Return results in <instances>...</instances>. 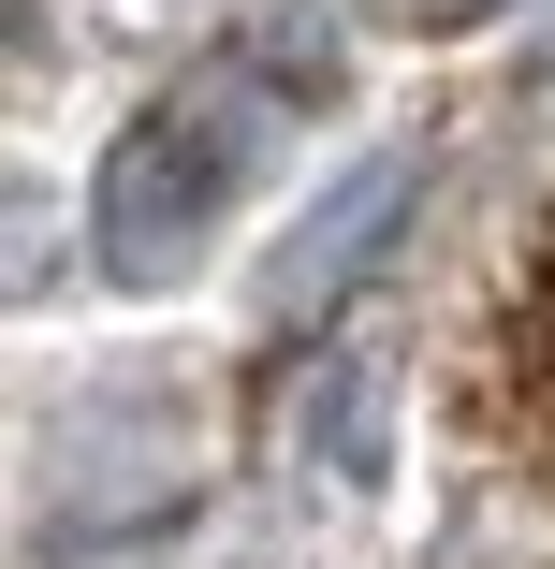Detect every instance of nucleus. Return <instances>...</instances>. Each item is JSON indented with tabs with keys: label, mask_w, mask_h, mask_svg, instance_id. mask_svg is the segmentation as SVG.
<instances>
[{
	"label": "nucleus",
	"mask_w": 555,
	"mask_h": 569,
	"mask_svg": "<svg viewBox=\"0 0 555 569\" xmlns=\"http://www.w3.org/2000/svg\"><path fill=\"white\" fill-rule=\"evenodd\" d=\"M278 118H293V88L235 44V59H205L190 88H161L147 118L102 147V190H88V234L102 263H118L132 292H161L205 234H219V204H235L264 161H278Z\"/></svg>",
	"instance_id": "nucleus-1"
},
{
	"label": "nucleus",
	"mask_w": 555,
	"mask_h": 569,
	"mask_svg": "<svg viewBox=\"0 0 555 569\" xmlns=\"http://www.w3.org/2000/svg\"><path fill=\"white\" fill-rule=\"evenodd\" d=\"M424 204V147H380V161H351L337 190H321L293 234H278V263H264V321H307V307H337L380 249H395V219Z\"/></svg>",
	"instance_id": "nucleus-2"
},
{
	"label": "nucleus",
	"mask_w": 555,
	"mask_h": 569,
	"mask_svg": "<svg viewBox=\"0 0 555 569\" xmlns=\"http://www.w3.org/2000/svg\"><path fill=\"white\" fill-rule=\"evenodd\" d=\"M44 468H88L73 482V526H147L190 482V423L176 409H88L73 438H44Z\"/></svg>",
	"instance_id": "nucleus-3"
},
{
	"label": "nucleus",
	"mask_w": 555,
	"mask_h": 569,
	"mask_svg": "<svg viewBox=\"0 0 555 569\" xmlns=\"http://www.w3.org/2000/svg\"><path fill=\"white\" fill-rule=\"evenodd\" d=\"M380 423H395V351H380V336L307 351V380H293V452H307L321 482H380Z\"/></svg>",
	"instance_id": "nucleus-4"
},
{
	"label": "nucleus",
	"mask_w": 555,
	"mask_h": 569,
	"mask_svg": "<svg viewBox=\"0 0 555 569\" xmlns=\"http://www.w3.org/2000/svg\"><path fill=\"white\" fill-rule=\"evenodd\" d=\"M249 59L307 102V88H337V30H321V0H264V30H249Z\"/></svg>",
	"instance_id": "nucleus-5"
},
{
	"label": "nucleus",
	"mask_w": 555,
	"mask_h": 569,
	"mask_svg": "<svg viewBox=\"0 0 555 569\" xmlns=\"http://www.w3.org/2000/svg\"><path fill=\"white\" fill-rule=\"evenodd\" d=\"M424 16H497V0H424Z\"/></svg>",
	"instance_id": "nucleus-6"
}]
</instances>
